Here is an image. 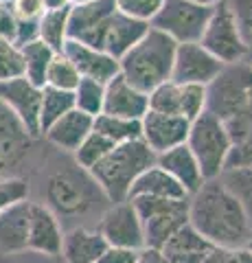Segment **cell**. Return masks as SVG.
Wrapping results in <instances>:
<instances>
[{
    "label": "cell",
    "mask_w": 252,
    "mask_h": 263,
    "mask_svg": "<svg viewBox=\"0 0 252 263\" xmlns=\"http://www.w3.org/2000/svg\"><path fill=\"white\" fill-rule=\"evenodd\" d=\"M189 224L217 248H246L252 221L246 206L222 178L206 180L189 195Z\"/></svg>",
    "instance_id": "1"
},
{
    "label": "cell",
    "mask_w": 252,
    "mask_h": 263,
    "mask_svg": "<svg viewBox=\"0 0 252 263\" xmlns=\"http://www.w3.org/2000/svg\"><path fill=\"white\" fill-rule=\"evenodd\" d=\"M96 197H103V193L94 184L92 176L77 167L75 160L70 158L64 167L46 171L35 202L48 206L64 224L68 219H84L86 215H90L96 209Z\"/></svg>",
    "instance_id": "2"
},
{
    "label": "cell",
    "mask_w": 252,
    "mask_h": 263,
    "mask_svg": "<svg viewBox=\"0 0 252 263\" xmlns=\"http://www.w3.org/2000/svg\"><path fill=\"white\" fill-rule=\"evenodd\" d=\"M176 42L165 33L147 29V33L119 60V75L134 88L149 95L153 88L171 79Z\"/></svg>",
    "instance_id": "3"
},
{
    "label": "cell",
    "mask_w": 252,
    "mask_h": 263,
    "mask_svg": "<svg viewBox=\"0 0 252 263\" xmlns=\"http://www.w3.org/2000/svg\"><path fill=\"white\" fill-rule=\"evenodd\" d=\"M153 162H156V154L138 138V141L114 145V149L88 174L92 176L94 184L99 186L105 200L110 204H117L129 200V191H132L136 178L145 169H149Z\"/></svg>",
    "instance_id": "4"
},
{
    "label": "cell",
    "mask_w": 252,
    "mask_h": 263,
    "mask_svg": "<svg viewBox=\"0 0 252 263\" xmlns=\"http://www.w3.org/2000/svg\"><path fill=\"white\" fill-rule=\"evenodd\" d=\"M186 147L195 156L204 180H215L226 171V162L232 149V138L224 121L204 110L191 121Z\"/></svg>",
    "instance_id": "5"
},
{
    "label": "cell",
    "mask_w": 252,
    "mask_h": 263,
    "mask_svg": "<svg viewBox=\"0 0 252 263\" xmlns=\"http://www.w3.org/2000/svg\"><path fill=\"white\" fill-rule=\"evenodd\" d=\"M252 108V70L248 62L226 64L206 86V110L224 123Z\"/></svg>",
    "instance_id": "6"
},
{
    "label": "cell",
    "mask_w": 252,
    "mask_h": 263,
    "mask_svg": "<svg viewBox=\"0 0 252 263\" xmlns=\"http://www.w3.org/2000/svg\"><path fill=\"white\" fill-rule=\"evenodd\" d=\"M138 217L143 221L145 246L162 248L169 237L189 224V197L169 200V197H132Z\"/></svg>",
    "instance_id": "7"
},
{
    "label": "cell",
    "mask_w": 252,
    "mask_h": 263,
    "mask_svg": "<svg viewBox=\"0 0 252 263\" xmlns=\"http://www.w3.org/2000/svg\"><path fill=\"white\" fill-rule=\"evenodd\" d=\"M37 141L40 138L29 134L27 127L0 101V178H27V171L35 167L40 156Z\"/></svg>",
    "instance_id": "8"
},
{
    "label": "cell",
    "mask_w": 252,
    "mask_h": 263,
    "mask_svg": "<svg viewBox=\"0 0 252 263\" xmlns=\"http://www.w3.org/2000/svg\"><path fill=\"white\" fill-rule=\"evenodd\" d=\"M210 11L213 7L200 5L195 0H165L158 13L151 18L149 27L165 33L176 44L200 42Z\"/></svg>",
    "instance_id": "9"
},
{
    "label": "cell",
    "mask_w": 252,
    "mask_h": 263,
    "mask_svg": "<svg viewBox=\"0 0 252 263\" xmlns=\"http://www.w3.org/2000/svg\"><path fill=\"white\" fill-rule=\"evenodd\" d=\"M200 44L224 64L248 62V46L246 40H243V33L237 20H235L230 7L224 0L215 5L213 11H210V18L200 37Z\"/></svg>",
    "instance_id": "10"
},
{
    "label": "cell",
    "mask_w": 252,
    "mask_h": 263,
    "mask_svg": "<svg viewBox=\"0 0 252 263\" xmlns=\"http://www.w3.org/2000/svg\"><path fill=\"white\" fill-rule=\"evenodd\" d=\"M147 29H149L147 22L134 20L117 9L108 20H103L99 27H94L90 33H86L81 40H77V42H84L88 46L99 48V51L112 55L114 60H121L147 33Z\"/></svg>",
    "instance_id": "11"
},
{
    "label": "cell",
    "mask_w": 252,
    "mask_h": 263,
    "mask_svg": "<svg viewBox=\"0 0 252 263\" xmlns=\"http://www.w3.org/2000/svg\"><path fill=\"white\" fill-rule=\"evenodd\" d=\"M94 226L103 235L105 243L112 246V248L141 250L145 246L143 221L129 200L108 204Z\"/></svg>",
    "instance_id": "12"
},
{
    "label": "cell",
    "mask_w": 252,
    "mask_h": 263,
    "mask_svg": "<svg viewBox=\"0 0 252 263\" xmlns=\"http://www.w3.org/2000/svg\"><path fill=\"white\" fill-rule=\"evenodd\" d=\"M224 62L206 51L200 42H184L176 46L171 81L176 84H193V86H208L219 72L224 70Z\"/></svg>",
    "instance_id": "13"
},
{
    "label": "cell",
    "mask_w": 252,
    "mask_h": 263,
    "mask_svg": "<svg viewBox=\"0 0 252 263\" xmlns=\"http://www.w3.org/2000/svg\"><path fill=\"white\" fill-rule=\"evenodd\" d=\"M149 110L162 114H178L193 121L206 110V88L193 84L165 81L149 92Z\"/></svg>",
    "instance_id": "14"
},
{
    "label": "cell",
    "mask_w": 252,
    "mask_h": 263,
    "mask_svg": "<svg viewBox=\"0 0 252 263\" xmlns=\"http://www.w3.org/2000/svg\"><path fill=\"white\" fill-rule=\"evenodd\" d=\"M0 101L11 110L29 134L40 138V103H42V88L31 84L27 77H15L0 81Z\"/></svg>",
    "instance_id": "15"
},
{
    "label": "cell",
    "mask_w": 252,
    "mask_h": 263,
    "mask_svg": "<svg viewBox=\"0 0 252 263\" xmlns=\"http://www.w3.org/2000/svg\"><path fill=\"white\" fill-rule=\"evenodd\" d=\"M191 121L178 114H162L147 110L141 119V141L149 147L153 154H162L171 147L186 143Z\"/></svg>",
    "instance_id": "16"
},
{
    "label": "cell",
    "mask_w": 252,
    "mask_h": 263,
    "mask_svg": "<svg viewBox=\"0 0 252 263\" xmlns=\"http://www.w3.org/2000/svg\"><path fill=\"white\" fill-rule=\"evenodd\" d=\"M64 228L62 219L55 213L40 204L35 200H31V217H29V243L27 250L42 254V257L60 259L62 252V241H64Z\"/></svg>",
    "instance_id": "17"
},
{
    "label": "cell",
    "mask_w": 252,
    "mask_h": 263,
    "mask_svg": "<svg viewBox=\"0 0 252 263\" xmlns=\"http://www.w3.org/2000/svg\"><path fill=\"white\" fill-rule=\"evenodd\" d=\"M62 53L72 62V66H75L77 72L84 79H94V81H101V84H108L110 79H114L119 75V60L84 42L68 40L64 44Z\"/></svg>",
    "instance_id": "18"
},
{
    "label": "cell",
    "mask_w": 252,
    "mask_h": 263,
    "mask_svg": "<svg viewBox=\"0 0 252 263\" xmlns=\"http://www.w3.org/2000/svg\"><path fill=\"white\" fill-rule=\"evenodd\" d=\"M94 129V119L88 117L86 112L72 108L64 117H60L53 125H48L42 136L44 141L62 154H72L79 147V143Z\"/></svg>",
    "instance_id": "19"
},
{
    "label": "cell",
    "mask_w": 252,
    "mask_h": 263,
    "mask_svg": "<svg viewBox=\"0 0 252 263\" xmlns=\"http://www.w3.org/2000/svg\"><path fill=\"white\" fill-rule=\"evenodd\" d=\"M147 110H149V95L134 88L121 75H117L114 79H110L105 84L101 114H112V117H125V119H143Z\"/></svg>",
    "instance_id": "20"
},
{
    "label": "cell",
    "mask_w": 252,
    "mask_h": 263,
    "mask_svg": "<svg viewBox=\"0 0 252 263\" xmlns=\"http://www.w3.org/2000/svg\"><path fill=\"white\" fill-rule=\"evenodd\" d=\"M108 250L96 226H68L64 233L60 261L62 263H96Z\"/></svg>",
    "instance_id": "21"
},
{
    "label": "cell",
    "mask_w": 252,
    "mask_h": 263,
    "mask_svg": "<svg viewBox=\"0 0 252 263\" xmlns=\"http://www.w3.org/2000/svg\"><path fill=\"white\" fill-rule=\"evenodd\" d=\"M156 164L160 169H165L167 174L184 189L186 195L195 193L206 182L204 176H202L198 160H195V156L191 154L189 147H186V143L171 147V149H167L162 154H156Z\"/></svg>",
    "instance_id": "22"
},
{
    "label": "cell",
    "mask_w": 252,
    "mask_h": 263,
    "mask_svg": "<svg viewBox=\"0 0 252 263\" xmlns=\"http://www.w3.org/2000/svg\"><path fill=\"white\" fill-rule=\"evenodd\" d=\"M31 200H22L0 213V257L20 254L29 243Z\"/></svg>",
    "instance_id": "23"
},
{
    "label": "cell",
    "mask_w": 252,
    "mask_h": 263,
    "mask_svg": "<svg viewBox=\"0 0 252 263\" xmlns=\"http://www.w3.org/2000/svg\"><path fill=\"white\" fill-rule=\"evenodd\" d=\"M213 248L204 237L191 224L182 226L176 235L162 243V254L169 259V263H200L206 257V252Z\"/></svg>",
    "instance_id": "24"
},
{
    "label": "cell",
    "mask_w": 252,
    "mask_h": 263,
    "mask_svg": "<svg viewBox=\"0 0 252 263\" xmlns=\"http://www.w3.org/2000/svg\"><path fill=\"white\" fill-rule=\"evenodd\" d=\"M117 11L114 0H90V3L70 5L68 9V40H81L86 33L99 27Z\"/></svg>",
    "instance_id": "25"
},
{
    "label": "cell",
    "mask_w": 252,
    "mask_h": 263,
    "mask_svg": "<svg viewBox=\"0 0 252 263\" xmlns=\"http://www.w3.org/2000/svg\"><path fill=\"white\" fill-rule=\"evenodd\" d=\"M143 195L145 197H169V200H186L189 197L184 189L165 169H160L156 162L136 178V182L132 184V191H129V200L132 197H143Z\"/></svg>",
    "instance_id": "26"
},
{
    "label": "cell",
    "mask_w": 252,
    "mask_h": 263,
    "mask_svg": "<svg viewBox=\"0 0 252 263\" xmlns=\"http://www.w3.org/2000/svg\"><path fill=\"white\" fill-rule=\"evenodd\" d=\"M20 53H22V77H27L31 84L44 88L46 70L53 62L55 51L48 44H44L42 40H33V42L22 44Z\"/></svg>",
    "instance_id": "27"
},
{
    "label": "cell",
    "mask_w": 252,
    "mask_h": 263,
    "mask_svg": "<svg viewBox=\"0 0 252 263\" xmlns=\"http://www.w3.org/2000/svg\"><path fill=\"white\" fill-rule=\"evenodd\" d=\"M68 9L70 7L44 11L37 22V40L48 44L55 53H62L64 44L68 42Z\"/></svg>",
    "instance_id": "28"
},
{
    "label": "cell",
    "mask_w": 252,
    "mask_h": 263,
    "mask_svg": "<svg viewBox=\"0 0 252 263\" xmlns=\"http://www.w3.org/2000/svg\"><path fill=\"white\" fill-rule=\"evenodd\" d=\"M94 129L114 145H123V143L138 141V138H141V119L99 114V117H94Z\"/></svg>",
    "instance_id": "29"
},
{
    "label": "cell",
    "mask_w": 252,
    "mask_h": 263,
    "mask_svg": "<svg viewBox=\"0 0 252 263\" xmlns=\"http://www.w3.org/2000/svg\"><path fill=\"white\" fill-rule=\"evenodd\" d=\"M75 108V97L68 90H57V88H42V103H40V136L42 132L53 125L60 117Z\"/></svg>",
    "instance_id": "30"
},
{
    "label": "cell",
    "mask_w": 252,
    "mask_h": 263,
    "mask_svg": "<svg viewBox=\"0 0 252 263\" xmlns=\"http://www.w3.org/2000/svg\"><path fill=\"white\" fill-rule=\"evenodd\" d=\"M114 149V143L108 141L103 134H99L96 129H92L84 141L79 143V147L70 154V158L75 160L77 167H81L84 171H90L92 167H96L105 156Z\"/></svg>",
    "instance_id": "31"
},
{
    "label": "cell",
    "mask_w": 252,
    "mask_h": 263,
    "mask_svg": "<svg viewBox=\"0 0 252 263\" xmlns=\"http://www.w3.org/2000/svg\"><path fill=\"white\" fill-rule=\"evenodd\" d=\"M75 97V108L86 112L88 117H99L103 112V97H105V84L94 79H79L77 88L72 90Z\"/></svg>",
    "instance_id": "32"
},
{
    "label": "cell",
    "mask_w": 252,
    "mask_h": 263,
    "mask_svg": "<svg viewBox=\"0 0 252 263\" xmlns=\"http://www.w3.org/2000/svg\"><path fill=\"white\" fill-rule=\"evenodd\" d=\"M81 75L77 72V68L72 66V62L68 60L64 53H55L51 66H48L46 70V84L48 88H57V90H68V92H72V90L77 88Z\"/></svg>",
    "instance_id": "33"
},
{
    "label": "cell",
    "mask_w": 252,
    "mask_h": 263,
    "mask_svg": "<svg viewBox=\"0 0 252 263\" xmlns=\"http://www.w3.org/2000/svg\"><path fill=\"white\" fill-rule=\"evenodd\" d=\"M22 200H31V182L22 176L0 178V213Z\"/></svg>",
    "instance_id": "34"
},
{
    "label": "cell",
    "mask_w": 252,
    "mask_h": 263,
    "mask_svg": "<svg viewBox=\"0 0 252 263\" xmlns=\"http://www.w3.org/2000/svg\"><path fill=\"white\" fill-rule=\"evenodd\" d=\"M219 178H222L235 191V195L241 200V204L246 206L248 217L252 221V169H230V171H224Z\"/></svg>",
    "instance_id": "35"
},
{
    "label": "cell",
    "mask_w": 252,
    "mask_h": 263,
    "mask_svg": "<svg viewBox=\"0 0 252 263\" xmlns=\"http://www.w3.org/2000/svg\"><path fill=\"white\" fill-rule=\"evenodd\" d=\"M22 75V53L13 40L0 37V81H9Z\"/></svg>",
    "instance_id": "36"
},
{
    "label": "cell",
    "mask_w": 252,
    "mask_h": 263,
    "mask_svg": "<svg viewBox=\"0 0 252 263\" xmlns=\"http://www.w3.org/2000/svg\"><path fill=\"white\" fill-rule=\"evenodd\" d=\"M165 0H114L117 9L121 13L129 15L134 20H141V22H151V18L158 13V9L162 7Z\"/></svg>",
    "instance_id": "37"
},
{
    "label": "cell",
    "mask_w": 252,
    "mask_h": 263,
    "mask_svg": "<svg viewBox=\"0 0 252 263\" xmlns=\"http://www.w3.org/2000/svg\"><path fill=\"white\" fill-rule=\"evenodd\" d=\"M230 169H252V132L232 145L226 171Z\"/></svg>",
    "instance_id": "38"
},
{
    "label": "cell",
    "mask_w": 252,
    "mask_h": 263,
    "mask_svg": "<svg viewBox=\"0 0 252 263\" xmlns=\"http://www.w3.org/2000/svg\"><path fill=\"white\" fill-rule=\"evenodd\" d=\"M230 7V11L237 20L239 29L243 33V40L252 35V0H224Z\"/></svg>",
    "instance_id": "39"
},
{
    "label": "cell",
    "mask_w": 252,
    "mask_h": 263,
    "mask_svg": "<svg viewBox=\"0 0 252 263\" xmlns=\"http://www.w3.org/2000/svg\"><path fill=\"white\" fill-rule=\"evenodd\" d=\"M9 3L18 20H40L46 11L42 0H9Z\"/></svg>",
    "instance_id": "40"
},
{
    "label": "cell",
    "mask_w": 252,
    "mask_h": 263,
    "mask_svg": "<svg viewBox=\"0 0 252 263\" xmlns=\"http://www.w3.org/2000/svg\"><path fill=\"white\" fill-rule=\"evenodd\" d=\"M15 29H18V18L11 9L9 0H3L0 3V37L13 40L15 37Z\"/></svg>",
    "instance_id": "41"
},
{
    "label": "cell",
    "mask_w": 252,
    "mask_h": 263,
    "mask_svg": "<svg viewBox=\"0 0 252 263\" xmlns=\"http://www.w3.org/2000/svg\"><path fill=\"white\" fill-rule=\"evenodd\" d=\"M136 254H138V250L112 248V246H108V250L101 254L96 263H136Z\"/></svg>",
    "instance_id": "42"
},
{
    "label": "cell",
    "mask_w": 252,
    "mask_h": 263,
    "mask_svg": "<svg viewBox=\"0 0 252 263\" xmlns=\"http://www.w3.org/2000/svg\"><path fill=\"white\" fill-rule=\"evenodd\" d=\"M37 22L40 20H18V29H15L13 42L18 46H22L27 42H33V40H37Z\"/></svg>",
    "instance_id": "43"
},
{
    "label": "cell",
    "mask_w": 252,
    "mask_h": 263,
    "mask_svg": "<svg viewBox=\"0 0 252 263\" xmlns=\"http://www.w3.org/2000/svg\"><path fill=\"white\" fill-rule=\"evenodd\" d=\"M48 261H53V259L29 252V250H24L20 254H9V257H0V263H48Z\"/></svg>",
    "instance_id": "44"
},
{
    "label": "cell",
    "mask_w": 252,
    "mask_h": 263,
    "mask_svg": "<svg viewBox=\"0 0 252 263\" xmlns=\"http://www.w3.org/2000/svg\"><path fill=\"white\" fill-rule=\"evenodd\" d=\"M136 263H169V259L162 254L160 248H151V246H143L136 254Z\"/></svg>",
    "instance_id": "45"
},
{
    "label": "cell",
    "mask_w": 252,
    "mask_h": 263,
    "mask_svg": "<svg viewBox=\"0 0 252 263\" xmlns=\"http://www.w3.org/2000/svg\"><path fill=\"white\" fill-rule=\"evenodd\" d=\"M200 263H235V250L217 248V246H213Z\"/></svg>",
    "instance_id": "46"
},
{
    "label": "cell",
    "mask_w": 252,
    "mask_h": 263,
    "mask_svg": "<svg viewBox=\"0 0 252 263\" xmlns=\"http://www.w3.org/2000/svg\"><path fill=\"white\" fill-rule=\"evenodd\" d=\"M44 3V9L51 11V9H64V7H70V0H42Z\"/></svg>",
    "instance_id": "47"
},
{
    "label": "cell",
    "mask_w": 252,
    "mask_h": 263,
    "mask_svg": "<svg viewBox=\"0 0 252 263\" xmlns=\"http://www.w3.org/2000/svg\"><path fill=\"white\" fill-rule=\"evenodd\" d=\"M235 263H252V252L248 248L235 250Z\"/></svg>",
    "instance_id": "48"
},
{
    "label": "cell",
    "mask_w": 252,
    "mask_h": 263,
    "mask_svg": "<svg viewBox=\"0 0 252 263\" xmlns=\"http://www.w3.org/2000/svg\"><path fill=\"white\" fill-rule=\"evenodd\" d=\"M81 3H90V0H70V5H81Z\"/></svg>",
    "instance_id": "49"
},
{
    "label": "cell",
    "mask_w": 252,
    "mask_h": 263,
    "mask_svg": "<svg viewBox=\"0 0 252 263\" xmlns=\"http://www.w3.org/2000/svg\"><path fill=\"white\" fill-rule=\"evenodd\" d=\"M246 248L252 252V235H250V239H248V243H246Z\"/></svg>",
    "instance_id": "50"
},
{
    "label": "cell",
    "mask_w": 252,
    "mask_h": 263,
    "mask_svg": "<svg viewBox=\"0 0 252 263\" xmlns=\"http://www.w3.org/2000/svg\"><path fill=\"white\" fill-rule=\"evenodd\" d=\"M248 66H250V70H252V57H250V60H248Z\"/></svg>",
    "instance_id": "51"
},
{
    "label": "cell",
    "mask_w": 252,
    "mask_h": 263,
    "mask_svg": "<svg viewBox=\"0 0 252 263\" xmlns=\"http://www.w3.org/2000/svg\"><path fill=\"white\" fill-rule=\"evenodd\" d=\"M0 3H3V0H0Z\"/></svg>",
    "instance_id": "52"
}]
</instances>
